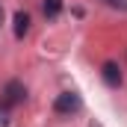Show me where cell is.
<instances>
[{
  "label": "cell",
  "mask_w": 127,
  "mask_h": 127,
  "mask_svg": "<svg viewBox=\"0 0 127 127\" xmlns=\"http://www.w3.org/2000/svg\"><path fill=\"white\" fill-rule=\"evenodd\" d=\"M80 106H83V100H80L77 92H62V95H56V100H53V112H56V115L80 112Z\"/></svg>",
  "instance_id": "obj_1"
},
{
  "label": "cell",
  "mask_w": 127,
  "mask_h": 127,
  "mask_svg": "<svg viewBox=\"0 0 127 127\" xmlns=\"http://www.w3.org/2000/svg\"><path fill=\"white\" fill-rule=\"evenodd\" d=\"M24 97H27V86L21 80H9L3 86V103L6 106H18V103H24Z\"/></svg>",
  "instance_id": "obj_2"
},
{
  "label": "cell",
  "mask_w": 127,
  "mask_h": 127,
  "mask_svg": "<svg viewBox=\"0 0 127 127\" xmlns=\"http://www.w3.org/2000/svg\"><path fill=\"white\" fill-rule=\"evenodd\" d=\"M100 77H103V83H106L109 89H118V86H121V68H118V62H103Z\"/></svg>",
  "instance_id": "obj_3"
},
{
  "label": "cell",
  "mask_w": 127,
  "mask_h": 127,
  "mask_svg": "<svg viewBox=\"0 0 127 127\" xmlns=\"http://www.w3.org/2000/svg\"><path fill=\"white\" fill-rule=\"evenodd\" d=\"M27 30H30V15H27V12H15V35L24 38Z\"/></svg>",
  "instance_id": "obj_4"
},
{
  "label": "cell",
  "mask_w": 127,
  "mask_h": 127,
  "mask_svg": "<svg viewBox=\"0 0 127 127\" xmlns=\"http://www.w3.org/2000/svg\"><path fill=\"white\" fill-rule=\"evenodd\" d=\"M41 9H44V15H47V18H56V15L62 12V0H44V3H41Z\"/></svg>",
  "instance_id": "obj_5"
},
{
  "label": "cell",
  "mask_w": 127,
  "mask_h": 127,
  "mask_svg": "<svg viewBox=\"0 0 127 127\" xmlns=\"http://www.w3.org/2000/svg\"><path fill=\"white\" fill-rule=\"evenodd\" d=\"M9 121H12V118H9V106L0 100V127H9Z\"/></svg>",
  "instance_id": "obj_6"
},
{
  "label": "cell",
  "mask_w": 127,
  "mask_h": 127,
  "mask_svg": "<svg viewBox=\"0 0 127 127\" xmlns=\"http://www.w3.org/2000/svg\"><path fill=\"white\" fill-rule=\"evenodd\" d=\"M106 6H112V9H124L127 12V0H103Z\"/></svg>",
  "instance_id": "obj_7"
},
{
  "label": "cell",
  "mask_w": 127,
  "mask_h": 127,
  "mask_svg": "<svg viewBox=\"0 0 127 127\" xmlns=\"http://www.w3.org/2000/svg\"><path fill=\"white\" fill-rule=\"evenodd\" d=\"M0 21H3V9H0Z\"/></svg>",
  "instance_id": "obj_8"
}]
</instances>
